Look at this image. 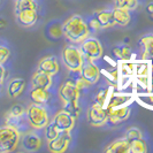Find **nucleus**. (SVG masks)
I'll return each instance as SVG.
<instances>
[{
    "label": "nucleus",
    "mask_w": 153,
    "mask_h": 153,
    "mask_svg": "<svg viewBox=\"0 0 153 153\" xmlns=\"http://www.w3.org/2000/svg\"><path fill=\"white\" fill-rule=\"evenodd\" d=\"M62 33L73 44H79L90 35L88 23L78 14L70 16L62 24Z\"/></svg>",
    "instance_id": "f257e3e1"
},
{
    "label": "nucleus",
    "mask_w": 153,
    "mask_h": 153,
    "mask_svg": "<svg viewBox=\"0 0 153 153\" xmlns=\"http://www.w3.org/2000/svg\"><path fill=\"white\" fill-rule=\"evenodd\" d=\"M21 139L20 130L10 124L0 127V153L14 151Z\"/></svg>",
    "instance_id": "f03ea898"
},
{
    "label": "nucleus",
    "mask_w": 153,
    "mask_h": 153,
    "mask_svg": "<svg viewBox=\"0 0 153 153\" xmlns=\"http://www.w3.org/2000/svg\"><path fill=\"white\" fill-rule=\"evenodd\" d=\"M25 116L29 124L33 129H44L50 122L48 113L44 105H38L35 102H32L25 109Z\"/></svg>",
    "instance_id": "7ed1b4c3"
},
{
    "label": "nucleus",
    "mask_w": 153,
    "mask_h": 153,
    "mask_svg": "<svg viewBox=\"0 0 153 153\" xmlns=\"http://www.w3.org/2000/svg\"><path fill=\"white\" fill-rule=\"evenodd\" d=\"M62 61L69 70L79 71L81 66L84 61V54L81 47L74 44H68L65 46L62 50Z\"/></svg>",
    "instance_id": "20e7f679"
},
{
    "label": "nucleus",
    "mask_w": 153,
    "mask_h": 153,
    "mask_svg": "<svg viewBox=\"0 0 153 153\" xmlns=\"http://www.w3.org/2000/svg\"><path fill=\"white\" fill-rule=\"evenodd\" d=\"M81 50L84 54V58H89L91 60H98L102 55V46L100 44V42L97 38H92L88 37L81 43Z\"/></svg>",
    "instance_id": "39448f33"
},
{
    "label": "nucleus",
    "mask_w": 153,
    "mask_h": 153,
    "mask_svg": "<svg viewBox=\"0 0 153 153\" xmlns=\"http://www.w3.org/2000/svg\"><path fill=\"white\" fill-rule=\"evenodd\" d=\"M88 121L93 127H102L108 121L107 108L93 102L88 112Z\"/></svg>",
    "instance_id": "423d86ee"
},
{
    "label": "nucleus",
    "mask_w": 153,
    "mask_h": 153,
    "mask_svg": "<svg viewBox=\"0 0 153 153\" xmlns=\"http://www.w3.org/2000/svg\"><path fill=\"white\" fill-rule=\"evenodd\" d=\"M79 75L90 85L96 84L99 81L100 69L93 62V60L89 59V58H84V61H83L81 69H79Z\"/></svg>",
    "instance_id": "0eeeda50"
},
{
    "label": "nucleus",
    "mask_w": 153,
    "mask_h": 153,
    "mask_svg": "<svg viewBox=\"0 0 153 153\" xmlns=\"http://www.w3.org/2000/svg\"><path fill=\"white\" fill-rule=\"evenodd\" d=\"M70 131H60L58 137H55L52 140H47V146L48 150L53 153H63L67 151V149L70 145Z\"/></svg>",
    "instance_id": "6e6552de"
},
{
    "label": "nucleus",
    "mask_w": 153,
    "mask_h": 153,
    "mask_svg": "<svg viewBox=\"0 0 153 153\" xmlns=\"http://www.w3.org/2000/svg\"><path fill=\"white\" fill-rule=\"evenodd\" d=\"M79 90L76 88L75 82L66 81L63 82L59 89V96L62 102H69V101H78L79 100Z\"/></svg>",
    "instance_id": "1a4fd4ad"
},
{
    "label": "nucleus",
    "mask_w": 153,
    "mask_h": 153,
    "mask_svg": "<svg viewBox=\"0 0 153 153\" xmlns=\"http://www.w3.org/2000/svg\"><path fill=\"white\" fill-rule=\"evenodd\" d=\"M130 113H131V109L129 107V105H123V106H119V107L107 108V114H108L107 123H109L111 126H115L117 123L123 122L124 120H127L130 116Z\"/></svg>",
    "instance_id": "9d476101"
},
{
    "label": "nucleus",
    "mask_w": 153,
    "mask_h": 153,
    "mask_svg": "<svg viewBox=\"0 0 153 153\" xmlns=\"http://www.w3.org/2000/svg\"><path fill=\"white\" fill-rule=\"evenodd\" d=\"M52 122L60 131H71L75 127V117L62 109L55 114Z\"/></svg>",
    "instance_id": "9b49d317"
},
{
    "label": "nucleus",
    "mask_w": 153,
    "mask_h": 153,
    "mask_svg": "<svg viewBox=\"0 0 153 153\" xmlns=\"http://www.w3.org/2000/svg\"><path fill=\"white\" fill-rule=\"evenodd\" d=\"M16 20L22 27H32L38 20V9H24L15 13Z\"/></svg>",
    "instance_id": "f8f14e48"
},
{
    "label": "nucleus",
    "mask_w": 153,
    "mask_h": 153,
    "mask_svg": "<svg viewBox=\"0 0 153 153\" xmlns=\"http://www.w3.org/2000/svg\"><path fill=\"white\" fill-rule=\"evenodd\" d=\"M38 70L43 71V73H46V74H48L51 76H54L59 71L58 59L54 55H50V56L43 58L38 63Z\"/></svg>",
    "instance_id": "ddd939ff"
},
{
    "label": "nucleus",
    "mask_w": 153,
    "mask_h": 153,
    "mask_svg": "<svg viewBox=\"0 0 153 153\" xmlns=\"http://www.w3.org/2000/svg\"><path fill=\"white\" fill-rule=\"evenodd\" d=\"M31 84L32 88H42V89H50L52 84H53V81H52V76L43 73L40 70H37L31 79Z\"/></svg>",
    "instance_id": "4468645a"
},
{
    "label": "nucleus",
    "mask_w": 153,
    "mask_h": 153,
    "mask_svg": "<svg viewBox=\"0 0 153 153\" xmlns=\"http://www.w3.org/2000/svg\"><path fill=\"white\" fill-rule=\"evenodd\" d=\"M22 145L23 147L29 151V152H35L39 150V147L42 146V139L37 134L30 132L28 135H25L22 139Z\"/></svg>",
    "instance_id": "2eb2a0df"
},
{
    "label": "nucleus",
    "mask_w": 153,
    "mask_h": 153,
    "mask_svg": "<svg viewBox=\"0 0 153 153\" xmlns=\"http://www.w3.org/2000/svg\"><path fill=\"white\" fill-rule=\"evenodd\" d=\"M24 114H25L24 107L20 104H16L14 106H12V108L8 111V113L6 114V122H7V124L16 127V123L22 119V116Z\"/></svg>",
    "instance_id": "dca6fc26"
},
{
    "label": "nucleus",
    "mask_w": 153,
    "mask_h": 153,
    "mask_svg": "<svg viewBox=\"0 0 153 153\" xmlns=\"http://www.w3.org/2000/svg\"><path fill=\"white\" fill-rule=\"evenodd\" d=\"M30 98L32 102L38 104V105H45L51 99V93L47 89L42 88H32L30 91Z\"/></svg>",
    "instance_id": "f3484780"
},
{
    "label": "nucleus",
    "mask_w": 153,
    "mask_h": 153,
    "mask_svg": "<svg viewBox=\"0 0 153 153\" xmlns=\"http://www.w3.org/2000/svg\"><path fill=\"white\" fill-rule=\"evenodd\" d=\"M106 153H129V140L127 138H120L112 142L105 149Z\"/></svg>",
    "instance_id": "a211bd4d"
},
{
    "label": "nucleus",
    "mask_w": 153,
    "mask_h": 153,
    "mask_svg": "<svg viewBox=\"0 0 153 153\" xmlns=\"http://www.w3.org/2000/svg\"><path fill=\"white\" fill-rule=\"evenodd\" d=\"M140 46L143 51V59L144 60H152L153 59V33L143 36L140 40Z\"/></svg>",
    "instance_id": "6ab92c4d"
},
{
    "label": "nucleus",
    "mask_w": 153,
    "mask_h": 153,
    "mask_svg": "<svg viewBox=\"0 0 153 153\" xmlns=\"http://www.w3.org/2000/svg\"><path fill=\"white\" fill-rule=\"evenodd\" d=\"M130 101H131V97L129 94H124V93H111L106 107L112 108V107L123 106V105H129Z\"/></svg>",
    "instance_id": "aec40b11"
},
{
    "label": "nucleus",
    "mask_w": 153,
    "mask_h": 153,
    "mask_svg": "<svg viewBox=\"0 0 153 153\" xmlns=\"http://www.w3.org/2000/svg\"><path fill=\"white\" fill-rule=\"evenodd\" d=\"M24 88H25V81L23 78H14L8 84V96L10 98H17L19 96L22 94Z\"/></svg>",
    "instance_id": "412c9836"
},
{
    "label": "nucleus",
    "mask_w": 153,
    "mask_h": 153,
    "mask_svg": "<svg viewBox=\"0 0 153 153\" xmlns=\"http://www.w3.org/2000/svg\"><path fill=\"white\" fill-rule=\"evenodd\" d=\"M112 12H113V17H114L115 24H119V25H122V27L129 24L131 20L130 10H128L126 8L115 7Z\"/></svg>",
    "instance_id": "4be33fe9"
},
{
    "label": "nucleus",
    "mask_w": 153,
    "mask_h": 153,
    "mask_svg": "<svg viewBox=\"0 0 153 153\" xmlns=\"http://www.w3.org/2000/svg\"><path fill=\"white\" fill-rule=\"evenodd\" d=\"M96 17H97L101 28H109V27L115 25L112 10H100V12H98Z\"/></svg>",
    "instance_id": "5701e85b"
},
{
    "label": "nucleus",
    "mask_w": 153,
    "mask_h": 153,
    "mask_svg": "<svg viewBox=\"0 0 153 153\" xmlns=\"http://www.w3.org/2000/svg\"><path fill=\"white\" fill-rule=\"evenodd\" d=\"M147 145L143 138L129 142V153H146Z\"/></svg>",
    "instance_id": "b1692460"
},
{
    "label": "nucleus",
    "mask_w": 153,
    "mask_h": 153,
    "mask_svg": "<svg viewBox=\"0 0 153 153\" xmlns=\"http://www.w3.org/2000/svg\"><path fill=\"white\" fill-rule=\"evenodd\" d=\"M24 9H38V5L36 0H16L15 13Z\"/></svg>",
    "instance_id": "393cba45"
},
{
    "label": "nucleus",
    "mask_w": 153,
    "mask_h": 153,
    "mask_svg": "<svg viewBox=\"0 0 153 153\" xmlns=\"http://www.w3.org/2000/svg\"><path fill=\"white\" fill-rule=\"evenodd\" d=\"M151 62H142L135 65V74L137 77H150Z\"/></svg>",
    "instance_id": "a878e982"
},
{
    "label": "nucleus",
    "mask_w": 153,
    "mask_h": 153,
    "mask_svg": "<svg viewBox=\"0 0 153 153\" xmlns=\"http://www.w3.org/2000/svg\"><path fill=\"white\" fill-rule=\"evenodd\" d=\"M62 109L66 111V112L69 113L70 115H73L75 119L81 114V107H79L78 101H69V102H65Z\"/></svg>",
    "instance_id": "bb28decb"
},
{
    "label": "nucleus",
    "mask_w": 153,
    "mask_h": 153,
    "mask_svg": "<svg viewBox=\"0 0 153 153\" xmlns=\"http://www.w3.org/2000/svg\"><path fill=\"white\" fill-rule=\"evenodd\" d=\"M111 93H112L111 89H104V90H100V91L96 94V97H94V102H97V104H99V105H101V106L106 107Z\"/></svg>",
    "instance_id": "cd10ccee"
},
{
    "label": "nucleus",
    "mask_w": 153,
    "mask_h": 153,
    "mask_svg": "<svg viewBox=\"0 0 153 153\" xmlns=\"http://www.w3.org/2000/svg\"><path fill=\"white\" fill-rule=\"evenodd\" d=\"M120 74L122 76H131L132 74H135V63L129 62V60H123V62L120 65Z\"/></svg>",
    "instance_id": "c85d7f7f"
},
{
    "label": "nucleus",
    "mask_w": 153,
    "mask_h": 153,
    "mask_svg": "<svg viewBox=\"0 0 153 153\" xmlns=\"http://www.w3.org/2000/svg\"><path fill=\"white\" fill-rule=\"evenodd\" d=\"M114 54L121 60H129L131 55V50L128 45H122L114 48Z\"/></svg>",
    "instance_id": "c756f323"
},
{
    "label": "nucleus",
    "mask_w": 153,
    "mask_h": 153,
    "mask_svg": "<svg viewBox=\"0 0 153 153\" xmlns=\"http://www.w3.org/2000/svg\"><path fill=\"white\" fill-rule=\"evenodd\" d=\"M60 134V130L56 128V126L53 122H48V124L45 127V135L47 140H52L55 137H58V135Z\"/></svg>",
    "instance_id": "7c9ffc66"
},
{
    "label": "nucleus",
    "mask_w": 153,
    "mask_h": 153,
    "mask_svg": "<svg viewBox=\"0 0 153 153\" xmlns=\"http://www.w3.org/2000/svg\"><path fill=\"white\" fill-rule=\"evenodd\" d=\"M116 7L126 8L128 10L136 9L138 6V0H115Z\"/></svg>",
    "instance_id": "2f4dec72"
},
{
    "label": "nucleus",
    "mask_w": 153,
    "mask_h": 153,
    "mask_svg": "<svg viewBox=\"0 0 153 153\" xmlns=\"http://www.w3.org/2000/svg\"><path fill=\"white\" fill-rule=\"evenodd\" d=\"M124 137L127 138L129 142L131 140H135V139H139V138H143V134L142 131L139 130L138 128H135V127H131L129 128L127 132H126V136Z\"/></svg>",
    "instance_id": "473e14b6"
},
{
    "label": "nucleus",
    "mask_w": 153,
    "mask_h": 153,
    "mask_svg": "<svg viewBox=\"0 0 153 153\" xmlns=\"http://www.w3.org/2000/svg\"><path fill=\"white\" fill-rule=\"evenodd\" d=\"M139 98H143V99H144V102H143L144 105L153 108V83H150L147 93L139 96Z\"/></svg>",
    "instance_id": "72a5a7b5"
},
{
    "label": "nucleus",
    "mask_w": 153,
    "mask_h": 153,
    "mask_svg": "<svg viewBox=\"0 0 153 153\" xmlns=\"http://www.w3.org/2000/svg\"><path fill=\"white\" fill-rule=\"evenodd\" d=\"M10 55V50L7 46H0V63H5L9 59Z\"/></svg>",
    "instance_id": "f704fd0d"
},
{
    "label": "nucleus",
    "mask_w": 153,
    "mask_h": 153,
    "mask_svg": "<svg viewBox=\"0 0 153 153\" xmlns=\"http://www.w3.org/2000/svg\"><path fill=\"white\" fill-rule=\"evenodd\" d=\"M88 27H89V30L90 31H97L101 28L99 22H98V20H97V17H92L91 20L89 21V23H88Z\"/></svg>",
    "instance_id": "c9c22d12"
},
{
    "label": "nucleus",
    "mask_w": 153,
    "mask_h": 153,
    "mask_svg": "<svg viewBox=\"0 0 153 153\" xmlns=\"http://www.w3.org/2000/svg\"><path fill=\"white\" fill-rule=\"evenodd\" d=\"M75 85H76L77 89H78V90L81 91V90H83V89H85V88H88V86H89L90 84H89V83H88V82L85 81L83 77L79 75V77L77 78L76 82H75Z\"/></svg>",
    "instance_id": "e433bc0d"
},
{
    "label": "nucleus",
    "mask_w": 153,
    "mask_h": 153,
    "mask_svg": "<svg viewBox=\"0 0 153 153\" xmlns=\"http://www.w3.org/2000/svg\"><path fill=\"white\" fill-rule=\"evenodd\" d=\"M51 32H52V36L54 37H60L62 33V27L61 28H59V27H52L51 28Z\"/></svg>",
    "instance_id": "4c0bfd02"
},
{
    "label": "nucleus",
    "mask_w": 153,
    "mask_h": 153,
    "mask_svg": "<svg viewBox=\"0 0 153 153\" xmlns=\"http://www.w3.org/2000/svg\"><path fill=\"white\" fill-rule=\"evenodd\" d=\"M5 76H6V69H5L2 63H0V84L4 82Z\"/></svg>",
    "instance_id": "58836bf2"
},
{
    "label": "nucleus",
    "mask_w": 153,
    "mask_h": 153,
    "mask_svg": "<svg viewBox=\"0 0 153 153\" xmlns=\"http://www.w3.org/2000/svg\"><path fill=\"white\" fill-rule=\"evenodd\" d=\"M146 10H147V13L153 17V2H149V4H147Z\"/></svg>",
    "instance_id": "ea45409f"
},
{
    "label": "nucleus",
    "mask_w": 153,
    "mask_h": 153,
    "mask_svg": "<svg viewBox=\"0 0 153 153\" xmlns=\"http://www.w3.org/2000/svg\"><path fill=\"white\" fill-rule=\"evenodd\" d=\"M151 67H153V59L151 60Z\"/></svg>",
    "instance_id": "a19ab883"
}]
</instances>
